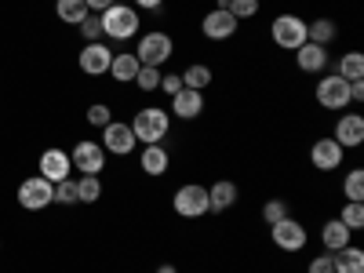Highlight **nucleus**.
Listing matches in <instances>:
<instances>
[{"mask_svg": "<svg viewBox=\"0 0 364 273\" xmlns=\"http://www.w3.org/2000/svg\"><path fill=\"white\" fill-rule=\"evenodd\" d=\"M128 124H132V132H135V139H139L142 146L164 142V139L171 135V113L161 109V106H139Z\"/></svg>", "mask_w": 364, "mask_h": 273, "instance_id": "nucleus-1", "label": "nucleus"}, {"mask_svg": "<svg viewBox=\"0 0 364 273\" xmlns=\"http://www.w3.org/2000/svg\"><path fill=\"white\" fill-rule=\"evenodd\" d=\"M99 22H102V37H109V41H132V37H139V26H142L135 4H109L99 15Z\"/></svg>", "mask_w": 364, "mask_h": 273, "instance_id": "nucleus-2", "label": "nucleus"}, {"mask_svg": "<svg viewBox=\"0 0 364 273\" xmlns=\"http://www.w3.org/2000/svg\"><path fill=\"white\" fill-rule=\"evenodd\" d=\"M171 208H175L178 219H190V223L211 215V208H208V186H200V182H182V186L171 193Z\"/></svg>", "mask_w": 364, "mask_h": 273, "instance_id": "nucleus-3", "label": "nucleus"}, {"mask_svg": "<svg viewBox=\"0 0 364 273\" xmlns=\"http://www.w3.org/2000/svg\"><path fill=\"white\" fill-rule=\"evenodd\" d=\"M171 55H175V41H171V33H164V29H149V33L139 37V48H135L139 66H157L161 70Z\"/></svg>", "mask_w": 364, "mask_h": 273, "instance_id": "nucleus-4", "label": "nucleus"}, {"mask_svg": "<svg viewBox=\"0 0 364 273\" xmlns=\"http://www.w3.org/2000/svg\"><path fill=\"white\" fill-rule=\"evenodd\" d=\"M269 41L277 44L281 51L302 48V44H306V18H302V15H291V11L277 15V18L269 22Z\"/></svg>", "mask_w": 364, "mask_h": 273, "instance_id": "nucleus-5", "label": "nucleus"}, {"mask_svg": "<svg viewBox=\"0 0 364 273\" xmlns=\"http://www.w3.org/2000/svg\"><path fill=\"white\" fill-rule=\"evenodd\" d=\"M269 240H273V248H277V252L291 255V252H302L310 245V233H306V226H302L295 215H288V219L269 226Z\"/></svg>", "mask_w": 364, "mask_h": 273, "instance_id": "nucleus-6", "label": "nucleus"}, {"mask_svg": "<svg viewBox=\"0 0 364 273\" xmlns=\"http://www.w3.org/2000/svg\"><path fill=\"white\" fill-rule=\"evenodd\" d=\"M102 149H106V157H132L135 149H139V139L132 132L128 120H109V124L102 128Z\"/></svg>", "mask_w": 364, "mask_h": 273, "instance_id": "nucleus-7", "label": "nucleus"}, {"mask_svg": "<svg viewBox=\"0 0 364 273\" xmlns=\"http://www.w3.org/2000/svg\"><path fill=\"white\" fill-rule=\"evenodd\" d=\"M314 99L321 109H346L350 106V80H343L339 73H321Z\"/></svg>", "mask_w": 364, "mask_h": 273, "instance_id": "nucleus-8", "label": "nucleus"}, {"mask_svg": "<svg viewBox=\"0 0 364 273\" xmlns=\"http://www.w3.org/2000/svg\"><path fill=\"white\" fill-rule=\"evenodd\" d=\"M18 204L26 211H44L55 204V182H48L44 175H29L18 182Z\"/></svg>", "mask_w": 364, "mask_h": 273, "instance_id": "nucleus-9", "label": "nucleus"}, {"mask_svg": "<svg viewBox=\"0 0 364 273\" xmlns=\"http://www.w3.org/2000/svg\"><path fill=\"white\" fill-rule=\"evenodd\" d=\"M70 161L80 175H102L106 168V149L102 142H91V139H80L73 149H70Z\"/></svg>", "mask_w": 364, "mask_h": 273, "instance_id": "nucleus-10", "label": "nucleus"}, {"mask_svg": "<svg viewBox=\"0 0 364 273\" xmlns=\"http://www.w3.org/2000/svg\"><path fill=\"white\" fill-rule=\"evenodd\" d=\"M109 63H113V51H109V44H102V41L84 44L80 55H77V66H80V73H87V77H106V73H109Z\"/></svg>", "mask_w": 364, "mask_h": 273, "instance_id": "nucleus-11", "label": "nucleus"}, {"mask_svg": "<svg viewBox=\"0 0 364 273\" xmlns=\"http://www.w3.org/2000/svg\"><path fill=\"white\" fill-rule=\"evenodd\" d=\"M237 29H240V22H237L226 8H211V11L200 18V33H204L208 41H230V37H237Z\"/></svg>", "mask_w": 364, "mask_h": 273, "instance_id": "nucleus-12", "label": "nucleus"}, {"mask_svg": "<svg viewBox=\"0 0 364 273\" xmlns=\"http://www.w3.org/2000/svg\"><path fill=\"white\" fill-rule=\"evenodd\" d=\"M343 157H346V149L336 142V139H314V146H310V164H314V171H336V168H343Z\"/></svg>", "mask_w": 364, "mask_h": 273, "instance_id": "nucleus-13", "label": "nucleus"}, {"mask_svg": "<svg viewBox=\"0 0 364 273\" xmlns=\"http://www.w3.org/2000/svg\"><path fill=\"white\" fill-rule=\"evenodd\" d=\"M37 175H44L48 182H63V178H70V175H73V161H70V154H66V149H58V146L44 149L41 161H37Z\"/></svg>", "mask_w": 364, "mask_h": 273, "instance_id": "nucleus-14", "label": "nucleus"}, {"mask_svg": "<svg viewBox=\"0 0 364 273\" xmlns=\"http://www.w3.org/2000/svg\"><path fill=\"white\" fill-rule=\"evenodd\" d=\"M295 66H299L302 73H310V77H321V73L331 66V55H328V48L306 41L302 48H295Z\"/></svg>", "mask_w": 364, "mask_h": 273, "instance_id": "nucleus-15", "label": "nucleus"}, {"mask_svg": "<svg viewBox=\"0 0 364 273\" xmlns=\"http://www.w3.org/2000/svg\"><path fill=\"white\" fill-rule=\"evenodd\" d=\"M171 120H197L204 113V91H193V87H182L171 95Z\"/></svg>", "mask_w": 364, "mask_h": 273, "instance_id": "nucleus-16", "label": "nucleus"}, {"mask_svg": "<svg viewBox=\"0 0 364 273\" xmlns=\"http://www.w3.org/2000/svg\"><path fill=\"white\" fill-rule=\"evenodd\" d=\"M331 139H336L343 149H357V146L364 142V117H360V113H339Z\"/></svg>", "mask_w": 364, "mask_h": 273, "instance_id": "nucleus-17", "label": "nucleus"}, {"mask_svg": "<svg viewBox=\"0 0 364 273\" xmlns=\"http://www.w3.org/2000/svg\"><path fill=\"white\" fill-rule=\"evenodd\" d=\"M139 168H142L149 178L168 175V168H171V154H168V146H164V142H149V146H142V154H139Z\"/></svg>", "mask_w": 364, "mask_h": 273, "instance_id": "nucleus-18", "label": "nucleus"}, {"mask_svg": "<svg viewBox=\"0 0 364 273\" xmlns=\"http://www.w3.org/2000/svg\"><path fill=\"white\" fill-rule=\"evenodd\" d=\"M237 197H240V190H237L233 178H219V182L208 186V208L215 211V215H226V211L237 204Z\"/></svg>", "mask_w": 364, "mask_h": 273, "instance_id": "nucleus-19", "label": "nucleus"}, {"mask_svg": "<svg viewBox=\"0 0 364 273\" xmlns=\"http://www.w3.org/2000/svg\"><path fill=\"white\" fill-rule=\"evenodd\" d=\"M346 245H353V233L339 223V215H336V219H328V223L321 226V248L336 255V252H343Z\"/></svg>", "mask_w": 364, "mask_h": 273, "instance_id": "nucleus-20", "label": "nucleus"}, {"mask_svg": "<svg viewBox=\"0 0 364 273\" xmlns=\"http://www.w3.org/2000/svg\"><path fill=\"white\" fill-rule=\"evenodd\" d=\"M135 73H139V58H135V51H117V55H113V63H109V77H113L117 84H132Z\"/></svg>", "mask_w": 364, "mask_h": 273, "instance_id": "nucleus-21", "label": "nucleus"}, {"mask_svg": "<svg viewBox=\"0 0 364 273\" xmlns=\"http://www.w3.org/2000/svg\"><path fill=\"white\" fill-rule=\"evenodd\" d=\"M336 37H339L336 18H314V22H306V41H314L321 48H331V44H336Z\"/></svg>", "mask_w": 364, "mask_h": 273, "instance_id": "nucleus-22", "label": "nucleus"}, {"mask_svg": "<svg viewBox=\"0 0 364 273\" xmlns=\"http://www.w3.org/2000/svg\"><path fill=\"white\" fill-rule=\"evenodd\" d=\"M331 262H336V273H364V248L346 245L343 252L331 255Z\"/></svg>", "mask_w": 364, "mask_h": 273, "instance_id": "nucleus-23", "label": "nucleus"}, {"mask_svg": "<svg viewBox=\"0 0 364 273\" xmlns=\"http://www.w3.org/2000/svg\"><path fill=\"white\" fill-rule=\"evenodd\" d=\"M331 73H339L343 80H364V55L360 51H346L336 58V70Z\"/></svg>", "mask_w": 364, "mask_h": 273, "instance_id": "nucleus-24", "label": "nucleus"}, {"mask_svg": "<svg viewBox=\"0 0 364 273\" xmlns=\"http://www.w3.org/2000/svg\"><path fill=\"white\" fill-rule=\"evenodd\" d=\"M211 80H215V73H211V66L204 63H190L186 70H182V87H193V91H208Z\"/></svg>", "mask_w": 364, "mask_h": 273, "instance_id": "nucleus-25", "label": "nucleus"}, {"mask_svg": "<svg viewBox=\"0 0 364 273\" xmlns=\"http://www.w3.org/2000/svg\"><path fill=\"white\" fill-rule=\"evenodd\" d=\"M55 15H58V22H66V26H80L91 11H87L84 0H55Z\"/></svg>", "mask_w": 364, "mask_h": 273, "instance_id": "nucleus-26", "label": "nucleus"}, {"mask_svg": "<svg viewBox=\"0 0 364 273\" xmlns=\"http://www.w3.org/2000/svg\"><path fill=\"white\" fill-rule=\"evenodd\" d=\"M215 8H226L237 22H248V18H255L259 15V0H215Z\"/></svg>", "mask_w": 364, "mask_h": 273, "instance_id": "nucleus-27", "label": "nucleus"}, {"mask_svg": "<svg viewBox=\"0 0 364 273\" xmlns=\"http://www.w3.org/2000/svg\"><path fill=\"white\" fill-rule=\"evenodd\" d=\"M339 223L350 230V233H360L364 230V200H346L339 208Z\"/></svg>", "mask_w": 364, "mask_h": 273, "instance_id": "nucleus-28", "label": "nucleus"}, {"mask_svg": "<svg viewBox=\"0 0 364 273\" xmlns=\"http://www.w3.org/2000/svg\"><path fill=\"white\" fill-rule=\"evenodd\" d=\"M77 193H80V204H95V200L102 197L99 175H80V178H77Z\"/></svg>", "mask_w": 364, "mask_h": 273, "instance_id": "nucleus-29", "label": "nucleus"}, {"mask_svg": "<svg viewBox=\"0 0 364 273\" xmlns=\"http://www.w3.org/2000/svg\"><path fill=\"white\" fill-rule=\"evenodd\" d=\"M288 215H291V208H288L284 197H269V200L262 204V223H266V226L281 223V219H288Z\"/></svg>", "mask_w": 364, "mask_h": 273, "instance_id": "nucleus-30", "label": "nucleus"}, {"mask_svg": "<svg viewBox=\"0 0 364 273\" xmlns=\"http://www.w3.org/2000/svg\"><path fill=\"white\" fill-rule=\"evenodd\" d=\"M343 197L346 200H364V171L353 168L346 178H343Z\"/></svg>", "mask_w": 364, "mask_h": 273, "instance_id": "nucleus-31", "label": "nucleus"}, {"mask_svg": "<svg viewBox=\"0 0 364 273\" xmlns=\"http://www.w3.org/2000/svg\"><path fill=\"white\" fill-rule=\"evenodd\" d=\"M55 204H80V193H77V178H63L55 182Z\"/></svg>", "mask_w": 364, "mask_h": 273, "instance_id": "nucleus-32", "label": "nucleus"}, {"mask_svg": "<svg viewBox=\"0 0 364 273\" xmlns=\"http://www.w3.org/2000/svg\"><path fill=\"white\" fill-rule=\"evenodd\" d=\"M139 91H157L161 87V70L157 66H139V73H135V80H132Z\"/></svg>", "mask_w": 364, "mask_h": 273, "instance_id": "nucleus-33", "label": "nucleus"}, {"mask_svg": "<svg viewBox=\"0 0 364 273\" xmlns=\"http://www.w3.org/2000/svg\"><path fill=\"white\" fill-rule=\"evenodd\" d=\"M113 120V109L106 106V102H95V106H87V124L91 128H106Z\"/></svg>", "mask_w": 364, "mask_h": 273, "instance_id": "nucleus-34", "label": "nucleus"}, {"mask_svg": "<svg viewBox=\"0 0 364 273\" xmlns=\"http://www.w3.org/2000/svg\"><path fill=\"white\" fill-rule=\"evenodd\" d=\"M77 29H80V37H84L87 44H91V41H102V22H99V15H87Z\"/></svg>", "mask_w": 364, "mask_h": 273, "instance_id": "nucleus-35", "label": "nucleus"}, {"mask_svg": "<svg viewBox=\"0 0 364 273\" xmlns=\"http://www.w3.org/2000/svg\"><path fill=\"white\" fill-rule=\"evenodd\" d=\"M306 273H336V262H331V252H324V255H314V259H310V266H306Z\"/></svg>", "mask_w": 364, "mask_h": 273, "instance_id": "nucleus-36", "label": "nucleus"}, {"mask_svg": "<svg viewBox=\"0 0 364 273\" xmlns=\"http://www.w3.org/2000/svg\"><path fill=\"white\" fill-rule=\"evenodd\" d=\"M157 91H164V95L171 99L175 91H182V73H161V87Z\"/></svg>", "mask_w": 364, "mask_h": 273, "instance_id": "nucleus-37", "label": "nucleus"}, {"mask_svg": "<svg viewBox=\"0 0 364 273\" xmlns=\"http://www.w3.org/2000/svg\"><path fill=\"white\" fill-rule=\"evenodd\" d=\"M350 102H364V80H350Z\"/></svg>", "mask_w": 364, "mask_h": 273, "instance_id": "nucleus-38", "label": "nucleus"}, {"mask_svg": "<svg viewBox=\"0 0 364 273\" xmlns=\"http://www.w3.org/2000/svg\"><path fill=\"white\" fill-rule=\"evenodd\" d=\"M132 4L139 11H157V8H164V0H132Z\"/></svg>", "mask_w": 364, "mask_h": 273, "instance_id": "nucleus-39", "label": "nucleus"}, {"mask_svg": "<svg viewBox=\"0 0 364 273\" xmlns=\"http://www.w3.org/2000/svg\"><path fill=\"white\" fill-rule=\"evenodd\" d=\"M84 4H87V11H99V15H102L109 4H117V0H84Z\"/></svg>", "mask_w": 364, "mask_h": 273, "instance_id": "nucleus-40", "label": "nucleus"}, {"mask_svg": "<svg viewBox=\"0 0 364 273\" xmlns=\"http://www.w3.org/2000/svg\"><path fill=\"white\" fill-rule=\"evenodd\" d=\"M154 273H178V266H171V262H161Z\"/></svg>", "mask_w": 364, "mask_h": 273, "instance_id": "nucleus-41", "label": "nucleus"}]
</instances>
